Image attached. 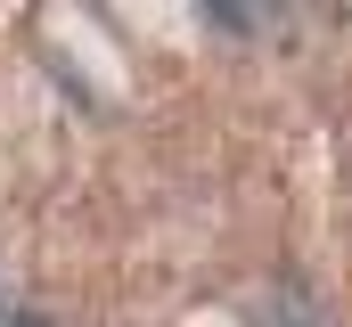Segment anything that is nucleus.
<instances>
[{"label": "nucleus", "mask_w": 352, "mask_h": 327, "mask_svg": "<svg viewBox=\"0 0 352 327\" xmlns=\"http://www.w3.org/2000/svg\"><path fill=\"white\" fill-rule=\"evenodd\" d=\"M197 25H221V33H254L263 16H254V8H238V0H197Z\"/></svg>", "instance_id": "nucleus-1"}, {"label": "nucleus", "mask_w": 352, "mask_h": 327, "mask_svg": "<svg viewBox=\"0 0 352 327\" xmlns=\"http://www.w3.org/2000/svg\"><path fill=\"white\" fill-rule=\"evenodd\" d=\"M8 327H41V319H8Z\"/></svg>", "instance_id": "nucleus-2"}]
</instances>
